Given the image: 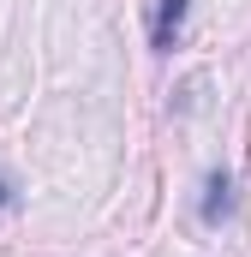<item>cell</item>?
Returning <instances> with one entry per match:
<instances>
[{
  "label": "cell",
  "instance_id": "3",
  "mask_svg": "<svg viewBox=\"0 0 251 257\" xmlns=\"http://www.w3.org/2000/svg\"><path fill=\"white\" fill-rule=\"evenodd\" d=\"M0 203H6V186H0Z\"/></svg>",
  "mask_w": 251,
  "mask_h": 257
},
{
  "label": "cell",
  "instance_id": "1",
  "mask_svg": "<svg viewBox=\"0 0 251 257\" xmlns=\"http://www.w3.org/2000/svg\"><path fill=\"white\" fill-rule=\"evenodd\" d=\"M186 12H191V0H156V12H150V48H156V54H168V48L180 42Z\"/></svg>",
  "mask_w": 251,
  "mask_h": 257
},
{
  "label": "cell",
  "instance_id": "2",
  "mask_svg": "<svg viewBox=\"0 0 251 257\" xmlns=\"http://www.w3.org/2000/svg\"><path fill=\"white\" fill-rule=\"evenodd\" d=\"M227 215H233V180L215 168V174H209V186H203V227H221Z\"/></svg>",
  "mask_w": 251,
  "mask_h": 257
}]
</instances>
